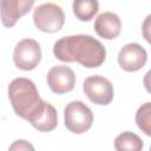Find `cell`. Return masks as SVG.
Here are the masks:
<instances>
[{
	"label": "cell",
	"mask_w": 151,
	"mask_h": 151,
	"mask_svg": "<svg viewBox=\"0 0 151 151\" xmlns=\"http://www.w3.org/2000/svg\"><path fill=\"white\" fill-rule=\"evenodd\" d=\"M146 60L147 53L145 48L137 42L126 44L118 53V64L126 72H136L143 68Z\"/></svg>",
	"instance_id": "7"
},
{
	"label": "cell",
	"mask_w": 151,
	"mask_h": 151,
	"mask_svg": "<svg viewBox=\"0 0 151 151\" xmlns=\"http://www.w3.org/2000/svg\"><path fill=\"white\" fill-rule=\"evenodd\" d=\"M8 97L17 116L31 122L44 107L34 83L27 78H15L8 85Z\"/></svg>",
	"instance_id": "2"
},
{
	"label": "cell",
	"mask_w": 151,
	"mask_h": 151,
	"mask_svg": "<svg viewBox=\"0 0 151 151\" xmlns=\"http://www.w3.org/2000/svg\"><path fill=\"white\" fill-rule=\"evenodd\" d=\"M47 85L52 92L63 94L72 91L76 85V74L66 65L53 66L47 73Z\"/></svg>",
	"instance_id": "8"
},
{
	"label": "cell",
	"mask_w": 151,
	"mask_h": 151,
	"mask_svg": "<svg viewBox=\"0 0 151 151\" xmlns=\"http://www.w3.org/2000/svg\"><path fill=\"white\" fill-rule=\"evenodd\" d=\"M83 90L87 98L97 105H109L113 99V85L103 76H91L84 80Z\"/></svg>",
	"instance_id": "6"
},
{
	"label": "cell",
	"mask_w": 151,
	"mask_h": 151,
	"mask_svg": "<svg viewBox=\"0 0 151 151\" xmlns=\"http://www.w3.org/2000/svg\"><path fill=\"white\" fill-rule=\"evenodd\" d=\"M34 0H0V18L5 27H13L33 7Z\"/></svg>",
	"instance_id": "9"
},
{
	"label": "cell",
	"mask_w": 151,
	"mask_h": 151,
	"mask_svg": "<svg viewBox=\"0 0 151 151\" xmlns=\"http://www.w3.org/2000/svg\"><path fill=\"white\" fill-rule=\"evenodd\" d=\"M96 33L106 40L116 39L122 31V21L119 17L112 12H104L99 14L94 21Z\"/></svg>",
	"instance_id": "10"
},
{
	"label": "cell",
	"mask_w": 151,
	"mask_h": 151,
	"mask_svg": "<svg viewBox=\"0 0 151 151\" xmlns=\"http://www.w3.org/2000/svg\"><path fill=\"white\" fill-rule=\"evenodd\" d=\"M11 150H27V149H31L33 150V146L31 144H28L26 140H17L13 145L9 146Z\"/></svg>",
	"instance_id": "15"
},
{
	"label": "cell",
	"mask_w": 151,
	"mask_h": 151,
	"mask_svg": "<svg viewBox=\"0 0 151 151\" xmlns=\"http://www.w3.org/2000/svg\"><path fill=\"white\" fill-rule=\"evenodd\" d=\"M53 54L64 63H79L86 68H96L104 64L106 50L91 35L77 34L63 37L54 42Z\"/></svg>",
	"instance_id": "1"
},
{
	"label": "cell",
	"mask_w": 151,
	"mask_h": 151,
	"mask_svg": "<svg viewBox=\"0 0 151 151\" xmlns=\"http://www.w3.org/2000/svg\"><path fill=\"white\" fill-rule=\"evenodd\" d=\"M13 60L18 68L22 71L34 70L41 60V48L34 39H22L13 52Z\"/></svg>",
	"instance_id": "5"
},
{
	"label": "cell",
	"mask_w": 151,
	"mask_h": 151,
	"mask_svg": "<svg viewBox=\"0 0 151 151\" xmlns=\"http://www.w3.org/2000/svg\"><path fill=\"white\" fill-rule=\"evenodd\" d=\"M33 21L38 29L46 33H55L63 28L65 14L60 6L53 2H47L34 9Z\"/></svg>",
	"instance_id": "4"
},
{
	"label": "cell",
	"mask_w": 151,
	"mask_h": 151,
	"mask_svg": "<svg viewBox=\"0 0 151 151\" xmlns=\"http://www.w3.org/2000/svg\"><path fill=\"white\" fill-rule=\"evenodd\" d=\"M73 13L80 21H90L98 12V0H73Z\"/></svg>",
	"instance_id": "12"
},
{
	"label": "cell",
	"mask_w": 151,
	"mask_h": 151,
	"mask_svg": "<svg viewBox=\"0 0 151 151\" xmlns=\"http://www.w3.org/2000/svg\"><path fill=\"white\" fill-rule=\"evenodd\" d=\"M136 123L138 127L146 134H151V104L145 103L143 104L136 113Z\"/></svg>",
	"instance_id": "14"
},
{
	"label": "cell",
	"mask_w": 151,
	"mask_h": 151,
	"mask_svg": "<svg viewBox=\"0 0 151 151\" xmlns=\"http://www.w3.org/2000/svg\"><path fill=\"white\" fill-rule=\"evenodd\" d=\"M33 127L41 132H50L58 125V113L54 106L50 103H45L41 111L29 122Z\"/></svg>",
	"instance_id": "11"
},
{
	"label": "cell",
	"mask_w": 151,
	"mask_h": 151,
	"mask_svg": "<svg viewBox=\"0 0 151 151\" xmlns=\"http://www.w3.org/2000/svg\"><path fill=\"white\" fill-rule=\"evenodd\" d=\"M65 126L70 132L80 134L91 129L93 123V113L91 109L80 100L68 103L64 110Z\"/></svg>",
	"instance_id": "3"
},
{
	"label": "cell",
	"mask_w": 151,
	"mask_h": 151,
	"mask_svg": "<svg viewBox=\"0 0 151 151\" xmlns=\"http://www.w3.org/2000/svg\"><path fill=\"white\" fill-rule=\"evenodd\" d=\"M143 146H144L143 140L136 133L130 132V131H125L120 133L114 139V149L119 151H123V150L140 151Z\"/></svg>",
	"instance_id": "13"
}]
</instances>
